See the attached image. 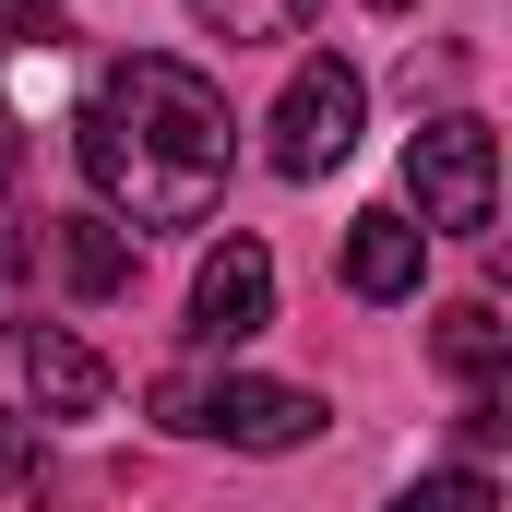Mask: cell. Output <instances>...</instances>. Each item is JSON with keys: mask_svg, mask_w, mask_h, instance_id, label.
I'll return each mask as SVG.
<instances>
[{"mask_svg": "<svg viewBox=\"0 0 512 512\" xmlns=\"http://www.w3.org/2000/svg\"><path fill=\"white\" fill-rule=\"evenodd\" d=\"M0 322L24 334V215L0 203Z\"/></svg>", "mask_w": 512, "mask_h": 512, "instance_id": "13", "label": "cell"}, {"mask_svg": "<svg viewBox=\"0 0 512 512\" xmlns=\"http://www.w3.org/2000/svg\"><path fill=\"white\" fill-rule=\"evenodd\" d=\"M24 36H60V0H0V48H24Z\"/></svg>", "mask_w": 512, "mask_h": 512, "instance_id": "14", "label": "cell"}, {"mask_svg": "<svg viewBox=\"0 0 512 512\" xmlns=\"http://www.w3.org/2000/svg\"><path fill=\"white\" fill-rule=\"evenodd\" d=\"M501 429H512V405H501V393H465V453H489Z\"/></svg>", "mask_w": 512, "mask_h": 512, "instance_id": "15", "label": "cell"}, {"mask_svg": "<svg viewBox=\"0 0 512 512\" xmlns=\"http://www.w3.org/2000/svg\"><path fill=\"white\" fill-rule=\"evenodd\" d=\"M429 358H441L465 393H489V382H501V358H512V322L489 310V298H453V310H441V334H429Z\"/></svg>", "mask_w": 512, "mask_h": 512, "instance_id": "8", "label": "cell"}, {"mask_svg": "<svg viewBox=\"0 0 512 512\" xmlns=\"http://www.w3.org/2000/svg\"><path fill=\"white\" fill-rule=\"evenodd\" d=\"M358 108H370V84H358L346 60H298V84L274 96V167H286V179H322V167H346Z\"/></svg>", "mask_w": 512, "mask_h": 512, "instance_id": "3", "label": "cell"}, {"mask_svg": "<svg viewBox=\"0 0 512 512\" xmlns=\"http://www.w3.org/2000/svg\"><path fill=\"white\" fill-rule=\"evenodd\" d=\"M203 12V36H227V48H286V36H310V0H191Z\"/></svg>", "mask_w": 512, "mask_h": 512, "instance_id": "10", "label": "cell"}, {"mask_svg": "<svg viewBox=\"0 0 512 512\" xmlns=\"http://www.w3.org/2000/svg\"><path fill=\"white\" fill-rule=\"evenodd\" d=\"M72 155L96 179V203L131 227H203L227 203V167H239V120H227V84H203L191 60H155L131 48L96 72Z\"/></svg>", "mask_w": 512, "mask_h": 512, "instance_id": "1", "label": "cell"}, {"mask_svg": "<svg viewBox=\"0 0 512 512\" xmlns=\"http://www.w3.org/2000/svg\"><path fill=\"white\" fill-rule=\"evenodd\" d=\"M191 429H215V441H239V453H298V441L322 429V393H298V382H203Z\"/></svg>", "mask_w": 512, "mask_h": 512, "instance_id": "5", "label": "cell"}, {"mask_svg": "<svg viewBox=\"0 0 512 512\" xmlns=\"http://www.w3.org/2000/svg\"><path fill=\"white\" fill-rule=\"evenodd\" d=\"M262 322H274V251H262V239L203 251V274H191V334H203V346H251Z\"/></svg>", "mask_w": 512, "mask_h": 512, "instance_id": "4", "label": "cell"}, {"mask_svg": "<svg viewBox=\"0 0 512 512\" xmlns=\"http://www.w3.org/2000/svg\"><path fill=\"white\" fill-rule=\"evenodd\" d=\"M60 274H72V298H120V286H131L120 215H60Z\"/></svg>", "mask_w": 512, "mask_h": 512, "instance_id": "9", "label": "cell"}, {"mask_svg": "<svg viewBox=\"0 0 512 512\" xmlns=\"http://www.w3.org/2000/svg\"><path fill=\"white\" fill-rule=\"evenodd\" d=\"M417 262H429V227H417L405 203H370V215L346 227V286H358V298H417Z\"/></svg>", "mask_w": 512, "mask_h": 512, "instance_id": "7", "label": "cell"}, {"mask_svg": "<svg viewBox=\"0 0 512 512\" xmlns=\"http://www.w3.org/2000/svg\"><path fill=\"white\" fill-rule=\"evenodd\" d=\"M24 393H36V417H96L108 405V358L84 334H60V322H24Z\"/></svg>", "mask_w": 512, "mask_h": 512, "instance_id": "6", "label": "cell"}, {"mask_svg": "<svg viewBox=\"0 0 512 512\" xmlns=\"http://www.w3.org/2000/svg\"><path fill=\"white\" fill-rule=\"evenodd\" d=\"M370 12H417V0H370Z\"/></svg>", "mask_w": 512, "mask_h": 512, "instance_id": "16", "label": "cell"}, {"mask_svg": "<svg viewBox=\"0 0 512 512\" xmlns=\"http://www.w3.org/2000/svg\"><path fill=\"white\" fill-rule=\"evenodd\" d=\"M0 501H36V417L0 405Z\"/></svg>", "mask_w": 512, "mask_h": 512, "instance_id": "12", "label": "cell"}, {"mask_svg": "<svg viewBox=\"0 0 512 512\" xmlns=\"http://www.w3.org/2000/svg\"><path fill=\"white\" fill-rule=\"evenodd\" d=\"M405 203L441 239H489V215H501V143H489V120H429L417 131L405 143Z\"/></svg>", "mask_w": 512, "mask_h": 512, "instance_id": "2", "label": "cell"}, {"mask_svg": "<svg viewBox=\"0 0 512 512\" xmlns=\"http://www.w3.org/2000/svg\"><path fill=\"white\" fill-rule=\"evenodd\" d=\"M393 512H501V489H489L477 465H441V477H417Z\"/></svg>", "mask_w": 512, "mask_h": 512, "instance_id": "11", "label": "cell"}]
</instances>
